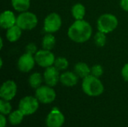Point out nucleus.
<instances>
[{
	"mask_svg": "<svg viewBox=\"0 0 128 127\" xmlns=\"http://www.w3.org/2000/svg\"><path fill=\"white\" fill-rule=\"evenodd\" d=\"M68 65H69L68 61L65 58H62V57L56 58L54 62V66L58 70H64L67 69Z\"/></svg>",
	"mask_w": 128,
	"mask_h": 127,
	"instance_id": "obj_23",
	"label": "nucleus"
},
{
	"mask_svg": "<svg viewBox=\"0 0 128 127\" xmlns=\"http://www.w3.org/2000/svg\"><path fill=\"white\" fill-rule=\"evenodd\" d=\"M42 81H43L42 76L40 73H32L29 76V79H28V82H29L30 86L33 88H35V89H37L41 86Z\"/></svg>",
	"mask_w": 128,
	"mask_h": 127,
	"instance_id": "obj_21",
	"label": "nucleus"
},
{
	"mask_svg": "<svg viewBox=\"0 0 128 127\" xmlns=\"http://www.w3.org/2000/svg\"><path fill=\"white\" fill-rule=\"evenodd\" d=\"M82 88L84 93L90 97L100 96L104 91V87L101 81L93 75H89L83 79Z\"/></svg>",
	"mask_w": 128,
	"mask_h": 127,
	"instance_id": "obj_2",
	"label": "nucleus"
},
{
	"mask_svg": "<svg viewBox=\"0 0 128 127\" xmlns=\"http://www.w3.org/2000/svg\"><path fill=\"white\" fill-rule=\"evenodd\" d=\"M22 34V29L17 25H15L11 28H8L6 32L7 39L10 42H15L20 39Z\"/></svg>",
	"mask_w": 128,
	"mask_h": 127,
	"instance_id": "obj_15",
	"label": "nucleus"
},
{
	"mask_svg": "<svg viewBox=\"0 0 128 127\" xmlns=\"http://www.w3.org/2000/svg\"><path fill=\"white\" fill-rule=\"evenodd\" d=\"M94 42L97 46L100 47L104 46L106 43V34L98 31V32H97L96 34L94 35Z\"/></svg>",
	"mask_w": 128,
	"mask_h": 127,
	"instance_id": "obj_24",
	"label": "nucleus"
},
{
	"mask_svg": "<svg viewBox=\"0 0 128 127\" xmlns=\"http://www.w3.org/2000/svg\"><path fill=\"white\" fill-rule=\"evenodd\" d=\"M55 44H56V38L50 33L46 34L42 39V46L44 49L51 50L55 46Z\"/></svg>",
	"mask_w": 128,
	"mask_h": 127,
	"instance_id": "obj_19",
	"label": "nucleus"
},
{
	"mask_svg": "<svg viewBox=\"0 0 128 127\" xmlns=\"http://www.w3.org/2000/svg\"><path fill=\"white\" fill-rule=\"evenodd\" d=\"M103 73H104L103 67L100 64L94 65L91 68V73H92V75H93L94 76H96L98 78L100 77L103 75Z\"/></svg>",
	"mask_w": 128,
	"mask_h": 127,
	"instance_id": "obj_25",
	"label": "nucleus"
},
{
	"mask_svg": "<svg viewBox=\"0 0 128 127\" xmlns=\"http://www.w3.org/2000/svg\"><path fill=\"white\" fill-rule=\"evenodd\" d=\"M64 123V117L56 108H54L46 117V124L48 127H61Z\"/></svg>",
	"mask_w": 128,
	"mask_h": 127,
	"instance_id": "obj_10",
	"label": "nucleus"
},
{
	"mask_svg": "<svg viewBox=\"0 0 128 127\" xmlns=\"http://www.w3.org/2000/svg\"><path fill=\"white\" fill-rule=\"evenodd\" d=\"M44 79L46 85L50 87L56 86L60 80L59 70L55 66L46 67L44 73Z\"/></svg>",
	"mask_w": 128,
	"mask_h": 127,
	"instance_id": "obj_11",
	"label": "nucleus"
},
{
	"mask_svg": "<svg viewBox=\"0 0 128 127\" xmlns=\"http://www.w3.org/2000/svg\"><path fill=\"white\" fill-rule=\"evenodd\" d=\"M11 109H12L11 105L8 100H4L3 99L0 100V112L2 115H10L11 112Z\"/></svg>",
	"mask_w": 128,
	"mask_h": 127,
	"instance_id": "obj_22",
	"label": "nucleus"
},
{
	"mask_svg": "<svg viewBox=\"0 0 128 127\" xmlns=\"http://www.w3.org/2000/svg\"><path fill=\"white\" fill-rule=\"evenodd\" d=\"M14 8L20 12L26 11L30 7V0H11Z\"/></svg>",
	"mask_w": 128,
	"mask_h": 127,
	"instance_id": "obj_18",
	"label": "nucleus"
},
{
	"mask_svg": "<svg viewBox=\"0 0 128 127\" xmlns=\"http://www.w3.org/2000/svg\"><path fill=\"white\" fill-rule=\"evenodd\" d=\"M118 19L111 13H104L101 15L97 22L98 29L99 31L105 34L113 31L118 26Z\"/></svg>",
	"mask_w": 128,
	"mask_h": 127,
	"instance_id": "obj_3",
	"label": "nucleus"
},
{
	"mask_svg": "<svg viewBox=\"0 0 128 127\" xmlns=\"http://www.w3.org/2000/svg\"><path fill=\"white\" fill-rule=\"evenodd\" d=\"M38 24L37 16L28 11L22 12L16 17V23L22 30H32Z\"/></svg>",
	"mask_w": 128,
	"mask_h": 127,
	"instance_id": "obj_4",
	"label": "nucleus"
},
{
	"mask_svg": "<svg viewBox=\"0 0 128 127\" xmlns=\"http://www.w3.org/2000/svg\"><path fill=\"white\" fill-rule=\"evenodd\" d=\"M78 77L79 76L75 73L68 71V72L63 73L60 76V82L64 86L72 87L77 84Z\"/></svg>",
	"mask_w": 128,
	"mask_h": 127,
	"instance_id": "obj_14",
	"label": "nucleus"
},
{
	"mask_svg": "<svg viewBox=\"0 0 128 127\" xmlns=\"http://www.w3.org/2000/svg\"><path fill=\"white\" fill-rule=\"evenodd\" d=\"M16 23V17L10 10H4L0 15V25L2 28L8 29Z\"/></svg>",
	"mask_w": 128,
	"mask_h": 127,
	"instance_id": "obj_13",
	"label": "nucleus"
},
{
	"mask_svg": "<svg viewBox=\"0 0 128 127\" xmlns=\"http://www.w3.org/2000/svg\"><path fill=\"white\" fill-rule=\"evenodd\" d=\"M121 7L125 11H128V0H121Z\"/></svg>",
	"mask_w": 128,
	"mask_h": 127,
	"instance_id": "obj_29",
	"label": "nucleus"
},
{
	"mask_svg": "<svg viewBox=\"0 0 128 127\" xmlns=\"http://www.w3.org/2000/svg\"><path fill=\"white\" fill-rule=\"evenodd\" d=\"M74 72L79 77H81V78L84 79V78H86V77H87L88 76L90 75L91 69L88 66V64H86V63L80 62V63H77L75 65Z\"/></svg>",
	"mask_w": 128,
	"mask_h": 127,
	"instance_id": "obj_16",
	"label": "nucleus"
},
{
	"mask_svg": "<svg viewBox=\"0 0 128 127\" xmlns=\"http://www.w3.org/2000/svg\"><path fill=\"white\" fill-rule=\"evenodd\" d=\"M35 97L39 102L44 104L52 103L56 97V94L54 89L48 85H41L36 89Z\"/></svg>",
	"mask_w": 128,
	"mask_h": 127,
	"instance_id": "obj_5",
	"label": "nucleus"
},
{
	"mask_svg": "<svg viewBox=\"0 0 128 127\" xmlns=\"http://www.w3.org/2000/svg\"><path fill=\"white\" fill-rule=\"evenodd\" d=\"M24 116H25L24 114L20 109H18V110L14 111L13 112H10V114L9 115L8 119H9L10 123L12 125H18L22 121Z\"/></svg>",
	"mask_w": 128,
	"mask_h": 127,
	"instance_id": "obj_20",
	"label": "nucleus"
},
{
	"mask_svg": "<svg viewBox=\"0 0 128 127\" xmlns=\"http://www.w3.org/2000/svg\"><path fill=\"white\" fill-rule=\"evenodd\" d=\"M62 25L61 16L57 13H51L44 19V29L47 33H54L59 30Z\"/></svg>",
	"mask_w": 128,
	"mask_h": 127,
	"instance_id": "obj_8",
	"label": "nucleus"
},
{
	"mask_svg": "<svg viewBox=\"0 0 128 127\" xmlns=\"http://www.w3.org/2000/svg\"><path fill=\"white\" fill-rule=\"evenodd\" d=\"M122 75L124 79L128 82V63L123 67L122 70Z\"/></svg>",
	"mask_w": 128,
	"mask_h": 127,
	"instance_id": "obj_27",
	"label": "nucleus"
},
{
	"mask_svg": "<svg viewBox=\"0 0 128 127\" xmlns=\"http://www.w3.org/2000/svg\"><path fill=\"white\" fill-rule=\"evenodd\" d=\"M7 124L6 118L4 115H0V127H5Z\"/></svg>",
	"mask_w": 128,
	"mask_h": 127,
	"instance_id": "obj_28",
	"label": "nucleus"
},
{
	"mask_svg": "<svg viewBox=\"0 0 128 127\" xmlns=\"http://www.w3.org/2000/svg\"><path fill=\"white\" fill-rule=\"evenodd\" d=\"M71 12L73 16L76 20L82 19L86 14V8L83 4L80 3H77L73 6Z\"/></svg>",
	"mask_w": 128,
	"mask_h": 127,
	"instance_id": "obj_17",
	"label": "nucleus"
},
{
	"mask_svg": "<svg viewBox=\"0 0 128 127\" xmlns=\"http://www.w3.org/2000/svg\"><path fill=\"white\" fill-rule=\"evenodd\" d=\"M37 46L34 43H28L26 47V52L28 53L30 55H35L37 52Z\"/></svg>",
	"mask_w": 128,
	"mask_h": 127,
	"instance_id": "obj_26",
	"label": "nucleus"
},
{
	"mask_svg": "<svg viewBox=\"0 0 128 127\" xmlns=\"http://www.w3.org/2000/svg\"><path fill=\"white\" fill-rule=\"evenodd\" d=\"M17 87L16 83L12 80H8L4 82L0 89V97L4 100L10 101L16 95Z\"/></svg>",
	"mask_w": 128,
	"mask_h": 127,
	"instance_id": "obj_9",
	"label": "nucleus"
},
{
	"mask_svg": "<svg viewBox=\"0 0 128 127\" xmlns=\"http://www.w3.org/2000/svg\"><path fill=\"white\" fill-rule=\"evenodd\" d=\"M35 62L42 67H49L54 64L56 61L54 54L50 50L42 49L39 50L34 55Z\"/></svg>",
	"mask_w": 128,
	"mask_h": 127,
	"instance_id": "obj_7",
	"label": "nucleus"
},
{
	"mask_svg": "<svg viewBox=\"0 0 128 127\" xmlns=\"http://www.w3.org/2000/svg\"><path fill=\"white\" fill-rule=\"evenodd\" d=\"M39 107V101L36 97L27 96L23 97L19 103V109L24 115H30L34 114Z\"/></svg>",
	"mask_w": 128,
	"mask_h": 127,
	"instance_id": "obj_6",
	"label": "nucleus"
},
{
	"mask_svg": "<svg viewBox=\"0 0 128 127\" xmlns=\"http://www.w3.org/2000/svg\"><path fill=\"white\" fill-rule=\"evenodd\" d=\"M34 64H35L34 57H33L32 55L26 52L25 54L22 55L20 57L18 60L17 66L21 72L28 73L33 69Z\"/></svg>",
	"mask_w": 128,
	"mask_h": 127,
	"instance_id": "obj_12",
	"label": "nucleus"
},
{
	"mask_svg": "<svg viewBox=\"0 0 128 127\" xmlns=\"http://www.w3.org/2000/svg\"><path fill=\"white\" fill-rule=\"evenodd\" d=\"M92 34L91 25L83 20H76L69 28L68 34L69 38L76 43H84L89 40Z\"/></svg>",
	"mask_w": 128,
	"mask_h": 127,
	"instance_id": "obj_1",
	"label": "nucleus"
},
{
	"mask_svg": "<svg viewBox=\"0 0 128 127\" xmlns=\"http://www.w3.org/2000/svg\"><path fill=\"white\" fill-rule=\"evenodd\" d=\"M0 43H1V49H2V47H3V40H2V37L0 38Z\"/></svg>",
	"mask_w": 128,
	"mask_h": 127,
	"instance_id": "obj_30",
	"label": "nucleus"
}]
</instances>
